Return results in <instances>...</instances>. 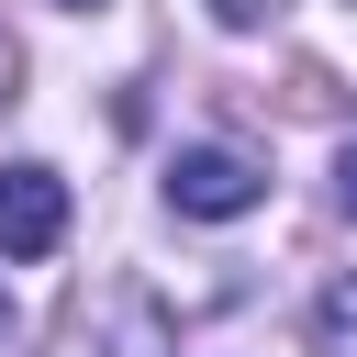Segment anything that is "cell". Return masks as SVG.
Returning a JSON list of instances; mask_svg holds the SVG:
<instances>
[{"instance_id": "3", "label": "cell", "mask_w": 357, "mask_h": 357, "mask_svg": "<svg viewBox=\"0 0 357 357\" xmlns=\"http://www.w3.org/2000/svg\"><path fill=\"white\" fill-rule=\"evenodd\" d=\"M56 245H67V178L11 156L0 167V257H56Z\"/></svg>"}, {"instance_id": "1", "label": "cell", "mask_w": 357, "mask_h": 357, "mask_svg": "<svg viewBox=\"0 0 357 357\" xmlns=\"http://www.w3.org/2000/svg\"><path fill=\"white\" fill-rule=\"evenodd\" d=\"M56 357H167V301H156L145 279H100V290L67 312Z\"/></svg>"}, {"instance_id": "6", "label": "cell", "mask_w": 357, "mask_h": 357, "mask_svg": "<svg viewBox=\"0 0 357 357\" xmlns=\"http://www.w3.org/2000/svg\"><path fill=\"white\" fill-rule=\"evenodd\" d=\"M335 201H346V212H357V145H346V156H335Z\"/></svg>"}, {"instance_id": "2", "label": "cell", "mask_w": 357, "mask_h": 357, "mask_svg": "<svg viewBox=\"0 0 357 357\" xmlns=\"http://www.w3.org/2000/svg\"><path fill=\"white\" fill-rule=\"evenodd\" d=\"M257 201H268V167H257L245 145H178V156H167V212L234 223V212H257Z\"/></svg>"}, {"instance_id": "5", "label": "cell", "mask_w": 357, "mask_h": 357, "mask_svg": "<svg viewBox=\"0 0 357 357\" xmlns=\"http://www.w3.org/2000/svg\"><path fill=\"white\" fill-rule=\"evenodd\" d=\"M257 11H268V0H212V22H234V33H245Z\"/></svg>"}, {"instance_id": "4", "label": "cell", "mask_w": 357, "mask_h": 357, "mask_svg": "<svg viewBox=\"0 0 357 357\" xmlns=\"http://www.w3.org/2000/svg\"><path fill=\"white\" fill-rule=\"evenodd\" d=\"M312 346H324V357H357V279H335V290H324V312H312Z\"/></svg>"}, {"instance_id": "7", "label": "cell", "mask_w": 357, "mask_h": 357, "mask_svg": "<svg viewBox=\"0 0 357 357\" xmlns=\"http://www.w3.org/2000/svg\"><path fill=\"white\" fill-rule=\"evenodd\" d=\"M56 11H100V0H56Z\"/></svg>"}, {"instance_id": "8", "label": "cell", "mask_w": 357, "mask_h": 357, "mask_svg": "<svg viewBox=\"0 0 357 357\" xmlns=\"http://www.w3.org/2000/svg\"><path fill=\"white\" fill-rule=\"evenodd\" d=\"M0 335H11V301H0Z\"/></svg>"}]
</instances>
